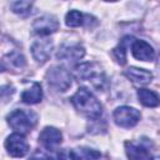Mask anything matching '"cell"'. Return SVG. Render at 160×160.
<instances>
[{
	"mask_svg": "<svg viewBox=\"0 0 160 160\" xmlns=\"http://www.w3.org/2000/svg\"><path fill=\"white\" fill-rule=\"evenodd\" d=\"M75 76L79 81L89 82L92 88L100 90H104L108 85L106 75L102 70V68L96 62H82L75 66Z\"/></svg>",
	"mask_w": 160,
	"mask_h": 160,
	"instance_id": "cell-1",
	"label": "cell"
},
{
	"mask_svg": "<svg viewBox=\"0 0 160 160\" xmlns=\"http://www.w3.org/2000/svg\"><path fill=\"white\" fill-rule=\"evenodd\" d=\"M71 102L78 111L89 116L90 119H98L102 112L100 101L85 88H80L71 98Z\"/></svg>",
	"mask_w": 160,
	"mask_h": 160,
	"instance_id": "cell-2",
	"label": "cell"
},
{
	"mask_svg": "<svg viewBox=\"0 0 160 160\" xmlns=\"http://www.w3.org/2000/svg\"><path fill=\"white\" fill-rule=\"evenodd\" d=\"M38 115L30 110L16 109L8 115L9 125L19 134H29L31 129L36 125Z\"/></svg>",
	"mask_w": 160,
	"mask_h": 160,
	"instance_id": "cell-3",
	"label": "cell"
},
{
	"mask_svg": "<svg viewBox=\"0 0 160 160\" xmlns=\"http://www.w3.org/2000/svg\"><path fill=\"white\" fill-rule=\"evenodd\" d=\"M48 84L58 91H65L71 86V74L62 66H54L46 74Z\"/></svg>",
	"mask_w": 160,
	"mask_h": 160,
	"instance_id": "cell-4",
	"label": "cell"
},
{
	"mask_svg": "<svg viewBox=\"0 0 160 160\" xmlns=\"http://www.w3.org/2000/svg\"><path fill=\"white\" fill-rule=\"evenodd\" d=\"M114 121L118 126H121V128H132L135 126L140 118H141V114L139 110L134 109V108H130V106H119L115 109L114 114Z\"/></svg>",
	"mask_w": 160,
	"mask_h": 160,
	"instance_id": "cell-5",
	"label": "cell"
},
{
	"mask_svg": "<svg viewBox=\"0 0 160 160\" xmlns=\"http://www.w3.org/2000/svg\"><path fill=\"white\" fill-rule=\"evenodd\" d=\"M150 145L151 142L146 139L139 141L130 140L125 142V151L130 160H150L151 159Z\"/></svg>",
	"mask_w": 160,
	"mask_h": 160,
	"instance_id": "cell-6",
	"label": "cell"
},
{
	"mask_svg": "<svg viewBox=\"0 0 160 160\" xmlns=\"http://www.w3.org/2000/svg\"><path fill=\"white\" fill-rule=\"evenodd\" d=\"M5 148L8 150V154L12 158H22L29 151V144L22 134L14 132L8 136L5 140Z\"/></svg>",
	"mask_w": 160,
	"mask_h": 160,
	"instance_id": "cell-7",
	"label": "cell"
},
{
	"mask_svg": "<svg viewBox=\"0 0 160 160\" xmlns=\"http://www.w3.org/2000/svg\"><path fill=\"white\" fill-rule=\"evenodd\" d=\"M39 141L41 145L48 150H55L61 141H62V134L60 130L52 126H46L39 135Z\"/></svg>",
	"mask_w": 160,
	"mask_h": 160,
	"instance_id": "cell-8",
	"label": "cell"
},
{
	"mask_svg": "<svg viewBox=\"0 0 160 160\" xmlns=\"http://www.w3.org/2000/svg\"><path fill=\"white\" fill-rule=\"evenodd\" d=\"M32 29L39 35H50L59 29V21L52 15H42L32 22Z\"/></svg>",
	"mask_w": 160,
	"mask_h": 160,
	"instance_id": "cell-9",
	"label": "cell"
},
{
	"mask_svg": "<svg viewBox=\"0 0 160 160\" xmlns=\"http://www.w3.org/2000/svg\"><path fill=\"white\" fill-rule=\"evenodd\" d=\"M85 55V49L80 44H64L59 48L56 58L60 60L78 61Z\"/></svg>",
	"mask_w": 160,
	"mask_h": 160,
	"instance_id": "cell-10",
	"label": "cell"
},
{
	"mask_svg": "<svg viewBox=\"0 0 160 160\" xmlns=\"http://www.w3.org/2000/svg\"><path fill=\"white\" fill-rule=\"evenodd\" d=\"M51 50H52V41L49 39L36 40L31 45V54L34 59L40 64H44L46 60H49L51 55Z\"/></svg>",
	"mask_w": 160,
	"mask_h": 160,
	"instance_id": "cell-11",
	"label": "cell"
},
{
	"mask_svg": "<svg viewBox=\"0 0 160 160\" xmlns=\"http://www.w3.org/2000/svg\"><path fill=\"white\" fill-rule=\"evenodd\" d=\"M131 54L135 59L141 61H152L155 58V51L150 44L144 40H134L131 44Z\"/></svg>",
	"mask_w": 160,
	"mask_h": 160,
	"instance_id": "cell-12",
	"label": "cell"
},
{
	"mask_svg": "<svg viewBox=\"0 0 160 160\" xmlns=\"http://www.w3.org/2000/svg\"><path fill=\"white\" fill-rule=\"evenodd\" d=\"M124 75L131 80L132 82L135 84H139V85H146L151 81L152 79V74L149 71V70H145V69H139V68H134V66H130L125 71H124Z\"/></svg>",
	"mask_w": 160,
	"mask_h": 160,
	"instance_id": "cell-13",
	"label": "cell"
},
{
	"mask_svg": "<svg viewBox=\"0 0 160 160\" xmlns=\"http://www.w3.org/2000/svg\"><path fill=\"white\" fill-rule=\"evenodd\" d=\"M26 61L21 52L12 51L2 59V70H20L25 66Z\"/></svg>",
	"mask_w": 160,
	"mask_h": 160,
	"instance_id": "cell-14",
	"label": "cell"
},
{
	"mask_svg": "<svg viewBox=\"0 0 160 160\" xmlns=\"http://www.w3.org/2000/svg\"><path fill=\"white\" fill-rule=\"evenodd\" d=\"M101 156L100 151L90 148H75L69 151L70 160H99Z\"/></svg>",
	"mask_w": 160,
	"mask_h": 160,
	"instance_id": "cell-15",
	"label": "cell"
},
{
	"mask_svg": "<svg viewBox=\"0 0 160 160\" xmlns=\"http://www.w3.org/2000/svg\"><path fill=\"white\" fill-rule=\"evenodd\" d=\"M42 99V89L41 85L39 82H34L31 85V88L26 89L22 94H21V100L25 104H38L40 102Z\"/></svg>",
	"mask_w": 160,
	"mask_h": 160,
	"instance_id": "cell-16",
	"label": "cell"
},
{
	"mask_svg": "<svg viewBox=\"0 0 160 160\" xmlns=\"http://www.w3.org/2000/svg\"><path fill=\"white\" fill-rule=\"evenodd\" d=\"M138 98L139 101L148 108H156L160 105V98L156 95V92L149 90V89H139L138 90Z\"/></svg>",
	"mask_w": 160,
	"mask_h": 160,
	"instance_id": "cell-17",
	"label": "cell"
},
{
	"mask_svg": "<svg viewBox=\"0 0 160 160\" xmlns=\"http://www.w3.org/2000/svg\"><path fill=\"white\" fill-rule=\"evenodd\" d=\"M134 38L132 36H124L121 40H120V44L114 49V55L118 60V62L120 65H124L126 62V49L128 48H131V44L134 42Z\"/></svg>",
	"mask_w": 160,
	"mask_h": 160,
	"instance_id": "cell-18",
	"label": "cell"
},
{
	"mask_svg": "<svg viewBox=\"0 0 160 160\" xmlns=\"http://www.w3.org/2000/svg\"><path fill=\"white\" fill-rule=\"evenodd\" d=\"M85 21V15L78 10H71L65 16V24L70 28H78Z\"/></svg>",
	"mask_w": 160,
	"mask_h": 160,
	"instance_id": "cell-19",
	"label": "cell"
},
{
	"mask_svg": "<svg viewBox=\"0 0 160 160\" xmlns=\"http://www.w3.org/2000/svg\"><path fill=\"white\" fill-rule=\"evenodd\" d=\"M31 6L32 4L30 1H15L11 4V9L15 14H19V15H26L29 14L31 10Z\"/></svg>",
	"mask_w": 160,
	"mask_h": 160,
	"instance_id": "cell-20",
	"label": "cell"
},
{
	"mask_svg": "<svg viewBox=\"0 0 160 160\" xmlns=\"http://www.w3.org/2000/svg\"><path fill=\"white\" fill-rule=\"evenodd\" d=\"M29 160H64V155H62V152H59L55 158H52L51 155L46 154L45 151L36 150V151L31 155V158H30Z\"/></svg>",
	"mask_w": 160,
	"mask_h": 160,
	"instance_id": "cell-21",
	"label": "cell"
},
{
	"mask_svg": "<svg viewBox=\"0 0 160 160\" xmlns=\"http://www.w3.org/2000/svg\"><path fill=\"white\" fill-rule=\"evenodd\" d=\"M150 160H160V156H159V158H154V159H152V158H151V159H150Z\"/></svg>",
	"mask_w": 160,
	"mask_h": 160,
	"instance_id": "cell-22",
	"label": "cell"
}]
</instances>
